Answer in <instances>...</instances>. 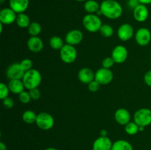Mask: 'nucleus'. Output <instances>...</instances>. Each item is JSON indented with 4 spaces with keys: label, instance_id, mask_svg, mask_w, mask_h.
<instances>
[{
    "label": "nucleus",
    "instance_id": "28",
    "mask_svg": "<svg viewBox=\"0 0 151 150\" xmlns=\"http://www.w3.org/2000/svg\"><path fill=\"white\" fill-rule=\"evenodd\" d=\"M99 32L105 38H110L114 35V29L110 24H103Z\"/></svg>",
    "mask_w": 151,
    "mask_h": 150
},
{
    "label": "nucleus",
    "instance_id": "30",
    "mask_svg": "<svg viewBox=\"0 0 151 150\" xmlns=\"http://www.w3.org/2000/svg\"><path fill=\"white\" fill-rule=\"evenodd\" d=\"M19 101H20L22 104H28V103L32 100L30 95H29V93L26 91H22L21 94H19Z\"/></svg>",
    "mask_w": 151,
    "mask_h": 150
},
{
    "label": "nucleus",
    "instance_id": "23",
    "mask_svg": "<svg viewBox=\"0 0 151 150\" xmlns=\"http://www.w3.org/2000/svg\"><path fill=\"white\" fill-rule=\"evenodd\" d=\"M16 23L17 26L20 28H28V26L31 24L30 19L26 13H19L17 14Z\"/></svg>",
    "mask_w": 151,
    "mask_h": 150
},
{
    "label": "nucleus",
    "instance_id": "9",
    "mask_svg": "<svg viewBox=\"0 0 151 150\" xmlns=\"http://www.w3.org/2000/svg\"><path fill=\"white\" fill-rule=\"evenodd\" d=\"M25 71L21 66L20 63H12L6 71V75L9 79H22Z\"/></svg>",
    "mask_w": 151,
    "mask_h": 150
},
{
    "label": "nucleus",
    "instance_id": "8",
    "mask_svg": "<svg viewBox=\"0 0 151 150\" xmlns=\"http://www.w3.org/2000/svg\"><path fill=\"white\" fill-rule=\"evenodd\" d=\"M135 41L140 46H146L151 41V32L147 28L141 27L136 32Z\"/></svg>",
    "mask_w": 151,
    "mask_h": 150
},
{
    "label": "nucleus",
    "instance_id": "11",
    "mask_svg": "<svg viewBox=\"0 0 151 150\" xmlns=\"http://www.w3.org/2000/svg\"><path fill=\"white\" fill-rule=\"evenodd\" d=\"M128 56V51L126 47L124 46L123 45H118L116 46L112 50L111 57L114 60L115 63L121 64L127 60Z\"/></svg>",
    "mask_w": 151,
    "mask_h": 150
},
{
    "label": "nucleus",
    "instance_id": "18",
    "mask_svg": "<svg viewBox=\"0 0 151 150\" xmlns=\"http://www.w3.org/2000/svg\"><path fill=\"white\" fill-rule=\"evenodd\" d=\"M78 76L80 82L88 85V83L94 80L95 73H94L92 69H91L90 68L83 67L80 69V71H78Z\"/></svg>",
    "mask_w": 151,
    "mask_h": 150
},
{
    "label": "nucleus",
    "instance_id": "36",
    "mask_svg": "<svg viewBox=\"0 0 151 150\" xmlns=\"http://www.w3.org/2000/svg\"><path fill=\"white\" fill-rule=\"evenodd\" d=\"M144 81L147 86L151 88V70L146 72L144 75Z\"/></svg>",
    "mask_w": 151,
    "mask_h": 150
},
{
    "label": "nucleus",
    "instance_id": "34",
    "mask_svg": "<svg viewBox=\"0 0 151 150\" xmlns=\"http://www.w3.org/2000/svg\"><path fill=\"white\" fill-rule=\"evenodd\" d=\"M100 85H100L97 81H96L95 79H94L92 82H91L90 83L88 84V91H90L91 92H97V91H99V89H100Z\"/></svg>",
    "mask_w": 151,
    "mask_h": 150
},
{
    "label": "nucleus",
    "instance_id": "31",
    "mask_svg": "<svg viewBox=\"0 0 151 150\" xmlns=\"http://www.w3.org/2000/svg\"><path fill=\"white\" fill-rule=\"evenodd\" d=\"M20 65L25 72L32 69V61L29 58H25L20 62Z\"/></svg>",
    "mask_w": 151,
    "mask_h": 150
},
{
    "label": "nucleus",
    "instance_id": "16",
    "mask_svg": "<svg viewBox=\"0 0 151 150\" xmlns=\"http://www.w3.org/2000/svg\"><path fill=\"white\" fill-rule=\"evenodd\" d=\"M28 49L33 53H39L43 50L44 46L42 39L38 36H31L27 41Z\"/></svg>",
    "mask_w": 151,
    "mask_h": 150
},
{
    "label": "nucleus",
    "instance_id": "12",
    "mask_svg": "<svg viewBox=\"0 0 151 150\" xmlns=\"http://www.w3.org/2000/svg\"><path fill=\"white\" fill-rule=\"evenodd\" d=\"M134 35V29L130 24L125 23L119 26L117 30V37L122 41H130Z\"/></svg>",
    "mask_w": 151,
    "mask_h": 150
},
{
    "label": "nucleus",
    "instance_id": "10",
    "mask_svg": "<svg viewBox=\"0 0 151 150\" xmlns=\"http://www.w3.org/2000/svg\"><path fill=\"white\" fill-rule=\"evenodd\" d=\"M17 13L10 7H4L0 10V23L4 25H10L16 22Z\"/></svg>",
    "mask_w": 151,
    "mask_h": 150
},
{
    "label": "nucleus",
    "instance_id": "21",
    "mask_svg": "<svg viewBox=\"0 0 151 150\" xmlns=\"http://www.w3.org/2000/svg\"><path fill=\"white\" fill-rule=\"evenodd\" d=\"M100 8V4L95 0H86L84 3V9L88 13L96 14Z\"/></svg>",
    "mask_w": 151,
    "mask_h": 150
},
{
    "label": "nucleus",
    "instance_id": "43",
    "mask_svg": "<svg viewBox=\"0 0 151 150\" xmlns=\"http://www.w3.org/2000/svg\"><path fill=\"white\" fill-rule=\"evenodd\" d=\"M0 1H1V4H3L5 1V0H0Z\"/></svg>",
    "mask_w": 151,
    "mask_h": 150
},
{
    "label": "nucleus",
    "instance_id": "14",
    "mask_svg": "<svg viewBox=\"0 0 151 150\" xmlns=\"http://www.w3.org/2000/svg\"><path fill=\"white\" fill-rule=\"evenodd\" d=\"M111 140L108 136H100L94 141L92 145V150H111Z\"/></svg>",
    "mask_w": 151,
    "mask_h": 150
},
{
    "label": "nucleus",
    "instance_id": "3",
    "mask_svg": "<svg viewBox=\"0 0 151 150\" xmlns=\"http://www.w3.org/2000/svg\"><path fill=\"white\" fill-rule=\"evenodd\" d=\"M83 26L86 30L89 32H97L100 31L103 23L100 16L97 14L87 13L83 18Z\"/></svg>",
    "mask_w": 151,
    "mask_h": 150
},
{
    "label": "nucleus",
    "instance_id": "42",
    "mask_svg": "<svg viewBox=\"0 0 151 150\" xmlns=\"http://www.w3.org/2000/svg\"><path fill=\"white\" fill-rule=\"evenodd\" d=\"M76 1H79V2H81V1H86V0H75Z\"/></svg>",
    "mask_w": 151,
    "mask_h": 150
},
{
    "label": "nucleus",
    "instance_id": "1",
    "mask_svg": "<svg viewBox=\"0 0 151 150\" xmlns=\"http://www.w3.org/2000/svg\"><path fill=\"white\" fill-rule=\"evenodd\" d=\"M102 15L109 19H117L121 17L123 12L120 3L116 0H104L100 4Z\"/></svg>",
    "mask_w": 151,
    "mask_h": 150
},
{
    "label": "nucleus",
    "instance_id": "44",
    "mask_svg": "<svg viewBox=\"0 0 151 150\" xmlns=\"http://www.w3.org/2000/svg\"><path fill=\"white\" fill-rule=\"evenodd\" d=\"M150 60H151V56H150Z\"/></svg>",
    "mask_w": 151,
    "mask_h": 150
},
{
    "label": "nucleus",
    "instance_id": "33",
    "mask_svg": "<svg viewBox=\"0 0 151 150\" xmlns=\"http://www.w3.org/2000/svg\"><path fill=\"white\" fill-rule=\"evenodd\" d=\"M29 95H30L31 96V99H32V100H38L41 96V91H40L38 88L29 90Z\"/></svg>",
    "mask_w": 151,
    "mask_h": 150
},
{
    "label": "nucleus",
    "instance_id": "2",
    "mask_svg": "<svg viewBox=\"0 0 151 150\" xmlns=\"http://www.w3.org/2000/svg\"><path fill=\"white\" fill-rule=\"evenodd\" d=\"M22 81L26 89L31 90L38 88L42 81V76L37 69H32L25 72Z\"/></svg>",
    "mask_w": 151,
    "mask_h": 150
},
{
    "label": "nucleus",
    "instance_id": "32",
    "mask_svg": "<svg viewBox=\"0 0 151 150\" xmlns=\"http://www.w3.org/2000/svg\"><path fill=\"white\" fill-rule=\"evenodd\" d=\"M114 63V60H113L111 57H107L103 59V62H102V66L103 68H106V69H110L111 68L113 67Z\"/></svg>",
    "mask_w": 151,
    "mask_h": 150
},
{
    "label": "nucleus",
    "instance_id": "25",
    "mask_svg": "<svg viewBox=\"0 0 151 150\" xmlns=\"http://www.w3.org/2000/svg\"><path fill=\"white\" fill-rule=\"evenodd\" d=\"M50 46L52 49L55 50H59L60 51L63 46L65 45L63 40L60 37L55 35L50 39Z\"/></svg>",
    "mask_w": 151,
    "mask_h": 150
},
{
    "label": "nucleus",
    "instance_id": "4",
    "mask_svg": "<svg viewBox=\"0 0 151 150\" xmlns=\"http://www.w3.org/2000/svg\"><path fill=\"white\" fill-rule=\"evenodd\" d=\"M133 119L134 121L139 126L145 127L149 126L151 124V110L145 107L139 109L134 113Z\"/></svg>",
    "mask_w": 151,
    "mask_h": 150
},
{
    "label": "nucleus",
    "instance_id": "17",
    "mask_svg": "<svg viewBox=\"0 0 151 150\" xmlns=\"http://www.w3.org/2000/svg\"><path fill=\"white\" fill-rule=\"evenodd\" d=\"M131 116L130 112L125 108H119L115 111L114 119L117 124L125 126L131 121Z\"/></svg>",
    "mask_w": 151,
    "mask_h": 150
},
{
    "label": "nucleus",
    "instance_id": "39",
    "mask_svg": "<svg viewBox=\"0 0 151 150\" xmlns=\"http://www.w3.org/2000/svg\"><path fill=\"white\" fill-rule=\"evenodd\" d=\"M100 136L106 137L108 135V131L106 130V129H102V130H100Z\"/></svg>",
    "mask_w": 151,
    "mask_h": 150
},
{
    "label": "nucleus",
    "instance_id": "6",
    "mask_svg": "<svg viewBox=\"0 0 151 150\" xmlns=\"http://www.w3.org/2000/svg\"><path fill=\"white\" fill-rule=\"evenodd\" d=\"M36 125L42 130H50L55 124V119L51 114L46 112L38 113L37 116Z\"/></svg>",
    "mask_w": 151,
    "mask_h": 150
},
{
    "label": "nucleus",
    "instance_id": "35",
    "mask_svg": "<svg viewBox=\"0 0 151 150\" xmlns=\"http://www.w3.org/2000/svg\"><path fill=\"white\" fill-rule=\"evenodd\" d=\"M2 104L4 107L7 109H10L14 106V101H13V99L8 96L2 100Z\"/></svg>",
    "mask_w": 151,
    "mask_h": 150
},
{
    "label": "nucleus",
    "instance_id": "7",
    "mask_svg": "<svg viewBox=\"0 0 151 150\" xmlns=\"http://www.w3.org/2000/svg\"><path fill=\"white\" fill-rule=\"evenodd\" d=\"M114 73L109 69L100 68L95 72L94 79L99 82L100 85H108L113 81Z\"/></svg>",
    "mask_w": 151,
    "mask_h": 150
},
{
    "label": "nucleus",
    "instance_id": "19",
    "mask_svg": "<svg viewBox=\"0 0 151 150\" xmlns=\"http://www.w3.org/2000/svg\"><path fill=\"white\" fill-rule=\"evenodd\" d=\"M29 5V0H9V7L17 14L24 13Z\"/></svg>",
    "mask_w": 151,
    "mask_h": 150
},
{
    "label": "nucleus",
    "instance_id": "41",
    "mask_svg": "<svg viewBox=\"0 0 151 150\" xmlns=\"http://www.w3.org/2000/svg\"><path fill=\"white\" fill-rule=\"evenodd\" d=\"M44 150H58V149L55 148H53V147H49V148L45 149Z\"/></svg>",
    "mask_w": 151,
    "mask_h": 150
},
{
    "label": "nucleus",
    "instance_id": "38",
    "mask_svg": "<svg viewBox=\"0 0 151 150\" xmlns=\"http://www.w3.org/2000/svg\"><path fill=\"white\" fill-rule=\"evenodd\" d=\"M139 1L140 4H145V5L151 4V0H139Z\"/></svg>",
    "mask_w": 151,
    "mask_h": 150
},
{
    "label": "nucleus",
    "instance_id": "24",
    "mask_svg": "<svg viewBox=\"0 0 151 150\" xmlns=\"http://www.w3.org/2000/svg\"><path fill=\"white\" fill-rule=\"evenodd\" d=\"M37 116L38 115L35 113L34 111L31 110H27L26 111H24L22 114V120L24 122H25L26 124H32L36 122L37 119Z\"/></svg>",
    "mask_w": 151,
    "mask_h": 150
},
{
    "label": "nucleus",
    "instance_id": "5",
    "mask_svg": "<svg viewBox=\"0 0 151 150\" xmlns=\"http://www.w3.org/2000/svg\"><path fill=\"white\" fill-rule=\"evenodd\" d=\"M60 57L63 63L70 64L76 60L78 57V51L75 46L65 44L63 48L60 50Z\"/></svg>",
    "mask_w": 151,
    "mask_h": 150
},
{
    "label": "nucleus",
    "instance_id": "13",
    "mask_svg": "<svg viewBox=\"0 0 151 150\" xmlns=\"http://www.w3.org/2000/svg\"><path fill=\"white\" fill-rule=\"evenodd\" d=\"M83 34L79 29H72L66 33L65 41L66 44L72 46H77L82 42Z\"/></svg>",
    "mask_w": 151,
    "mask_h": 150
},
{
    "label": "nucleus",
    "instance_id": "15",
    "mask_svg": "<svg viewBox=\"0 0 151 150\" xmlns=\"http://www.w3.org/2000/svg\"><path fill=\"white\" fill-rule=\"evenodd\" d=\"M134 19L138 22H144L148 19L149 10L147 5L139 4L136 8L133 10Z\"/></svg>",
    "mask_w": 151,
    "mask_h": 150
},
{
    "label": "nucleus",
    "instance_id": "22",
    "mask_svg": "<svg viewBox=\"0 0 151 150\" xmlns=\"http://www.w3.org/2000/svg\"><path fill=\"white\" fill-rule=\"evenodd\" d=\"M111 150H134V148L131 143L121 139L113 143Z\"/></svg>",
    "mask_w": 151,
    "mask_h": 150
},
{
    "label": "nucleus",
    "instance_id": "27",
    "mask_svg": "<svg viewBox=\"0 0 151 150\" xmlns=\"http://www.w3.org/2000/svg\"><path fill=\"white\" fill-rule=\"evenodd\" d=\"M125 131L128 135H134L139 132V126L134 121H130L125 126Z\"/></svg>",
    "mask_w": 151,
    "mask_h": 150
},
{
    "label": "nucleus",
    "instance_id": "45",
    "mask_svg": "<svg viewBox=\"0 0 151 150\" xmlns=\"http://www.w3.org/2000/svg\"><path fill=\"white\" fill-rule=\"evenodd\" d=\"M150 110H151V108H150Z\"/></svg>",
    "mask_w": 151,
    "mask_h": 150
},
{
    "label": "nucleus",
    "instance_id": "26",
    "mask_svg": "<svg viewBox=\"0 0 151 150\" xmlns=\"http://www.w3.org/2000/svg\"><path fill=\"white\" fill-rule=\"evenodd\" d=\"M28 33L31 35V36H38L42 30V27L41 25L38 22L33 21L31 22L29 26H28Z\"/></svg>",
    "mask_w": 151,
    "mask_h": 150
},
{
    "label": "nucleus",
    "instance_id": "20",
    "mask_svg": "<svg viewBox=\"0 0 151 150\" xmlns=\"http://www.w3.org/2000/svg\"><path fill=\"white\" fill-rule=\"evenodd\" d=\"M7 85L10 92L16 95L21 94L22 91H24L25 88L22 79H10Z\"/></svg>",
    "mask_w": 151,
    "mask_h": 150
},
{
    "label": "nucleus",
    "instance_id": "29",
    "mask_svg": "<svg viewBox=\"0 0 151 150\" xmlns=\"http://www.w3.org/2000/svg\"><path fill=\"white\" fill-rule=\"evenodd\" d=\"M10 92L8 85L4 84V82H1L0 84V99L3 100L4 99L8 97Z\"/></svg>",
    "mask_w": 151,
    "mask_h": 150
},
{
    "label": "nucleus",
    "instance_id": "40",
    "mask_svg": "<svg viewBox=\"0 0 151 150\" xmlns=\"http://www.w3.org/2000/svg\"><path fill=\"white\" fill-rule=\"evenodd\" d=\"M0 150H7V146L4 142H0Z\"/></svg>",
    "mask_w": 151,
    "mask_h": 150
},
{
    "label": "nucleus",
    "instance_id": "37",
    "mask_svg": "<svg viewBox=\"0 0 151 150\" xmlns=\"http://www.w3.org/2000/svg\"><path fill=\"white\" fill-rule=\"evenodd\" d=\"M139 4L140 2L139 0H128V3H127L128 7L133 9V10L136 8Z\"/></svg>",
    "mask_w": 151,
    "mask_h": 150
}]
</instances>
